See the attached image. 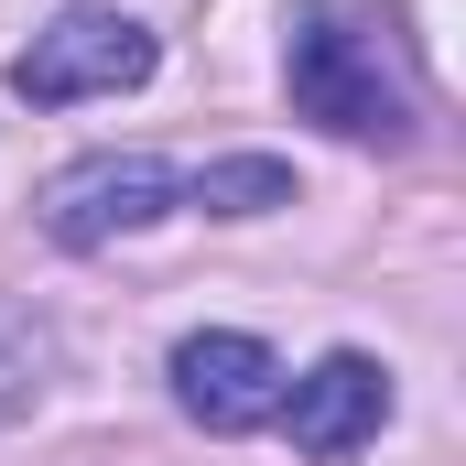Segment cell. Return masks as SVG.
Masks as SVG:
<instances>
[{"instance_id":"cell-1","label":"cell","mask_w":466,"mask_h":466,"mask_svg":"<svg viewBox=\"0 0 466 466\" xmlns=\"http://www.w3.org/2000/svg\"><path fill=\"white\" fill-rule=\"evenodd\" d=\"M293 109L326 119V130H348V141H401L412 130V87L390 76V55L337 22V11H315L304 33H293Z\"/></svg>"},{"instance_id":"cell-2","label":"cell","mask_w":466,"mask_h":466,"mask_svg":"<svg viewBox=\"0 0 466 466\" xmlns=\"http://www.w3.org/2000/svg\"><path fill=\"white\" fill-rule=\"evenodd\" d=\"M152 76V33L130 11H55L22 55H11V98L66 109V98H119Z\"/></svg>"},{"instance_id":"cell-3","label":"cell","mask_w":466,"mask_h":466,"mask_svg":"<svg viewBox=\"0 0 466 466\" xmlns=\"http://www.w3.org/2000/svg\"><path fill=\"white\" fill-rule=\"evenodd\" d=\"M174 207H185V174L152 163V152H87V163H66L44 185V228L66 238V249H109V238L152 228Z\"/></svg>"},{"instance_id":"cell-4","label":"cell","mask_w":466,"mask_h":466,"mask_svg":"<svg viewBox=\"0 0 466 466\" xmlns=\"http://www.w3.org/2000/svg\"><path fill=\"white\" fill-rule=\"evenodd\" d=\"M174 401L207 434H249V423L282 412V358L260 348V337H238V326H207V337L174 348Z\"/></svg>"},{"instance_id":"cell-5","label":"cell","mask_w":466,"mask_h":466,"mask_svg":"<svg viewBox=\"0 0 466 466\" xmlns=\"http://www.w3.org/2000/svg\"><path fill=\"white\" fill-rule=\"evenodd\" d=\"M380 412H390L380 358L337 348L315 380H293V401H282L271 423H293V445H304V456H348V445H369V434H380Z\"/></svg>"},{"instance_id":"cell-6","label":"cell","mask_w":466,"mask_h":466,"mask_svg":"<svg viewBox=\"0 0 466 466\" xmlns=\"http://www.w3.org/2000/svg\"><path fill=\"white\" fill-rule=\"evenodd\" d=\"M185 196H196L207 218H271V207H293V174H282L271 152H238V163H207Z\"/></svg>"},{"instance_id":"cell-7","label":"cell","mask_w":466,"mask_h":466,"mask_svg":"<svg viewBox=\"0 0 466 466\" xmlns=\"http://www.w3.org/2000/svg\"><path fill=\"white\" fill-rule=\"evenodd\" d=\"M33 380V348H22V326H0V390H22ZM0 423H11V401H0Z\"/></svg>"}]
</instances>
